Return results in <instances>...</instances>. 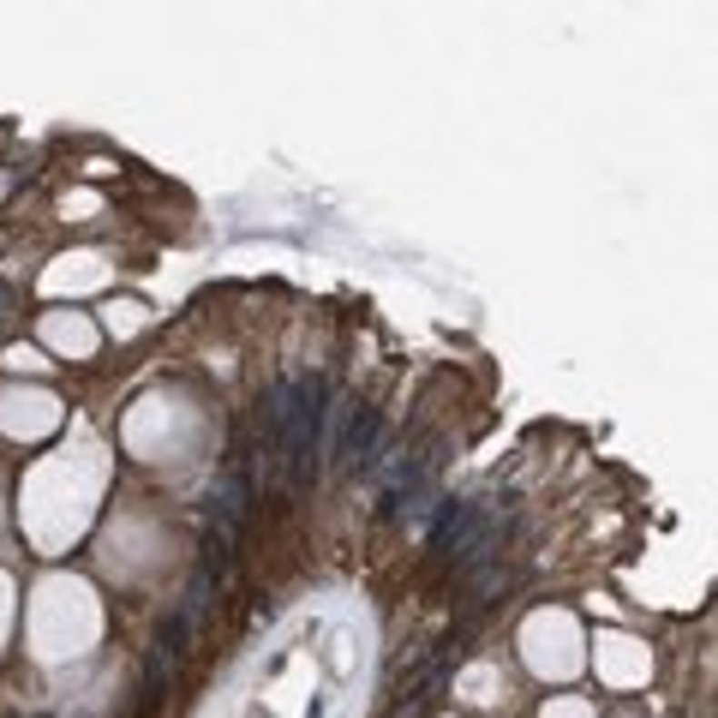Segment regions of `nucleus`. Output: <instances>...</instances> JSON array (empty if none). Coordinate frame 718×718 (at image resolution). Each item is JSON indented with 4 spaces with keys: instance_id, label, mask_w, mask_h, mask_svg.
<instances>
[{
    "instance_id": "obj_4",
    "label": "nucleus",
    "mask_w": 718,
    "mask_h": 718,
    "mask_svg": "<svg viewBox=\"0 0 718 718\" xmlns=\"http://www.w3.org/2000/svg\"><path fill=\"white\" fill-rule=\"evenodd\" d=\"M198 569L210 574L215 587H228V574H234V527H222V521H210L198 539Z\"/></svg>"
},
{
    "instance_id": "obj_3",
    "label": "nucleus",
    "mask_w": 718,
    "mask_h": 718,
    "mask_svg": "<svg viewBox=\"0 0 718 718\" xmlns=\"http://www.w3.org/2000/svg\"><path fill=\"white\" fill-rule=\"evenodd\" d=\"M282 444H287V377H275L258 395V455L264 474H282Z\"/></svg>"
},
{
    "instance_id": "obj_1",
    "label": "nucleus",
    "mask_w": 718,
    "mask_h": 718,
    "mask_svg": "<svg viewBox=\"0 0 718 718\" xmlns=\"http://www.w3.org/2000/svg\"><path fill=\"white\" fill-rule=\"evenodd\" d=\"M324 425H330V377L324 372L287 377V444H282L287 491H312L324 479Z\"/></svg>"
},
{
    "instance_id": "obj_2",
    "label": "nucleus",
    "mask_w": 718,
    "mask_h": 718,
    "mask_svg": "<svg viewBox=\"0 0 718 718\" xmlns=\"http://www.w3.org/2000/svg\"><path fill=\"white\" fill-rule=\"evenodd\" d=\"M377 449H384V407L365 402V395H347L335 444H330V467L335 474H365Z\"/></svg>"
},
{
    "instance_id": "obj_5",
    "label": "nucleus",
    "mask_w": 718,
    "mask_h": 718,
    "mask_svg": "<svg viewBox=\"0 0 718 718\" xmlns=\"http://www.w3.org/2000/svg\"><path fill=\"white\" fill-rule=\"evenodd\" d=\"M186 646H192V617H186V611H180V604H174V611H168V617H162L156 623V659H186Z\"/></svg>"
},
{
    "instance_id": "obj_6",
    "label": "nucleus",
    "mask_w": 718,
    "mask_h": 718,
    "mask_svg": "<svg viewBox=\"0 0 718 718\" xmlns=\"http://www.w3.org/2000/svg\"><path fill=\"white\" fill-rule=\"evenodd\" d=\"M215 593H222V587H215V581H210V574H192V587H186V599H180V611H186V617L192 623H198L204 617V611H210V604H215Z\"/></svg>"
}]
</instances>
